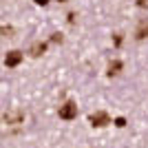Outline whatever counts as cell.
<instances>
[{
  "mask_svg": "<svg viewBox=\"0 0 148 148\" xmlns=\"http://www.w3.org/2000/svg\"><path fill=\"white\" fill-rule=\"evenodd\" d=\"M135 5L139 9H148V0H135Z\"/></svg>",
  "mask_w": 148,
  "mask_h": 148,
  "instance_id": "13",
  "label": "cell"
},
{
  "mask_svg": "<svg viewBox=\"0 0 148 148\" xmlns=\"http://www.w3.org/2000/svg\"><path fill=\"white\" fill-rule=\"evenodd\" d=\"M58 2H69V0H58Z\"/></svg>",
  "mask_w": 148,
  "mask_h": 148,
  "instance_id": "15",
  "label": "cell"
},
{
  "mask_svg": "<svg viewBox=\"0 0 148 148\" xmlns=\"http://www.w3.org/2000/svg\"><path fill=\"white\" fill-rule=\"evenodd\" d=\"M22 51H18V49H13V51H7V56H5V66L7 69H16L22 62Z\"/></svg>",
  "mask_w": 148,
  "mask_h": 148,
  "instance_id": "4",
  "label": "cell"
},
{
  "mask_svg": "<svg viewBox=\"0 0 148 148\" xmlns=\"http://www.w3.org/2000/svg\"><path fill=\"white\" fill-rule=\"evenodd\" d=\"M146 38H148V18H142L135 29V40H146Z\"/></svg>",
  "mask_w": 148,
  "mask_h": 148,
  "instance_id": "6",
  "label": "cell"
},
{
  "mask_svg": "<svg viewBox=\"0 0 148 148\" xmlns=\"http://www.w3.org/2000/svg\"><path fill=\"white\" fill-rule=\"evenodd\" d=\"M0 31H2V36H5V38H13V27H7V25H5Z\"/></svg>",
  "mask_w": 148,
  "mask_h": 148,
  "instance_id": "10",
  "label": "cell"
},
{
  "mask_svg": "<svg viewBox=\"0 0 148 148\" xmlns=\"http://www.w3.org/2000/svg\"><path fill=\"white\" fill-rule=\"evenodd\" d=\"M66 20H69V25H75V20H77V13H75V11H69V13H66Z\"/></svg>",
  "mask_w": 148,
  "mask_h": 148,
  "instance_id": "11",
  "label": "cell"
},
{
  "mask_svg": "<svg viewBox=\"0 0 148 148\" xmlns=\"http://www.w3.org/2000/svg\"><path fill=\"white\" fill-rule=\"evenodd\" d=\"M33 2H36V5H40V7H47V5H49V0H33Z\"/></svg>",
  "mask_w": 148,
  "mask_h": 148,
  "instance_id": "14",
  "label": "cell"
},
{
  "mask_svg": "<svg viewBox=\"0 0 148 148\" xmlns=\"http://www.w3.org/2000/svg\"><path fill=\"white\" fill-rule=\"evenodd\" d=\"M122 69H124V62L122 60H111V64H108V69H106V75H108V77H115Z\"/></svg>",
  "mask_w": 148,
  "mask_h": 148,
  "instance_id": "7",
  "label": "cell"
},
{
  "mask_svg": "<svg viewBox=\"0 0 148 148\" xmlns=\"http://www.w3.org/2000/svg\"><path fill=\"white\" fill-rule=\"evenodd\" d=\"M113 124H115L117 128H124V126H126V119H124V117H115V119H113Z\"/></svg>",
  "mask_w": 148,
  "mask_h": 148,
  "instance_id": "12",
  "label": "cell"
},
{
  "mask_svg": "<svg viewBox=\"0 0 148 148\" xmlns=\"http://www.w3.org/2000/svg\"><path fill=\"white\" fill-rule=\"evenodd\" d=\"M88 122H91V126H93V128H104V126L113 124V122H111V115H108L106 111L91 113V115H88Z\"/></svg>",
  "mask_w": 148,
  "mask_h": 148,
  "instance_id": "2",
  "label": "cell"
},
{
  "mask_svg": "<svg viewBox=\"0 0 148 148\" xmlns=\"http://www.w3.org/2000/svg\"><path fill=\"white\" fill-rule=\"evenodd\" d=\"M58 115H60V119H66V122L75 119V117H77V104L71 102V99H66V102L58 108Z\"/></svg>",
  "mask_w": 148,
  "mask_h": 148,
  "instance_id": "1",
  "label": "cell"
},
{
  "mask_svg": "<svg viewBox=\"0 0 148 148\" xmlns=\"http://www.w3.org/2000/svg\"><path fill=\"white\" fill-rule=\"evenodd\" d=\"M2 122L9 124V126H13V124H22V122H25V111H22V108L7 111L5 115H2Z\"/></svg>",
  "mask_w": 148,
  "mask_h": 148,
  "instance_id": "3",
  "label": "cell"
},
{
  "mask_svg": "<svg viewBox=\"0 0 148 148\" xmlns=\"http://www.w3.org/2000/svg\"><path fill=\"white\" fill-rule=\"evenodd\" d=\"M122 42H124V33H113V47H122Z\"/></svg>",
  "mask_w": 148,
  "mask_h": 148,
  "instance_id": "8",
  "label": "cell"
},
{
  "mask_svg": "<svg viewBox=\"0 0 148 148\" xmlns=\"http://www.w3.org/2000/svg\"><path fill=\"white\" fill-rule=\"evenodd\" d=\"M49 42L51 44H62L64 42V36H62V33H53V36L49 38Z\"/></svg>",
  "mask_w": 148,
  "mask_h": 148,
  "instance_id": "9",
  "label": "cell"
},
{
  "mask_svg": "<svg viewBox=\"0 0 148 148\" xmlns=\"http://www.w3.org/2000/svg\"><path fill=\"white\" fill-rule=\"evenodd\" d=\"M47 49H49V42L38 40V42H33V44L29 47V56H31V58H40L42 53H47Z\"/></svg>",
  "mask_w": 148,
  "mask_h": 148,
  "instance_id": "5",
  "label": "cell"
}]
</instances>
